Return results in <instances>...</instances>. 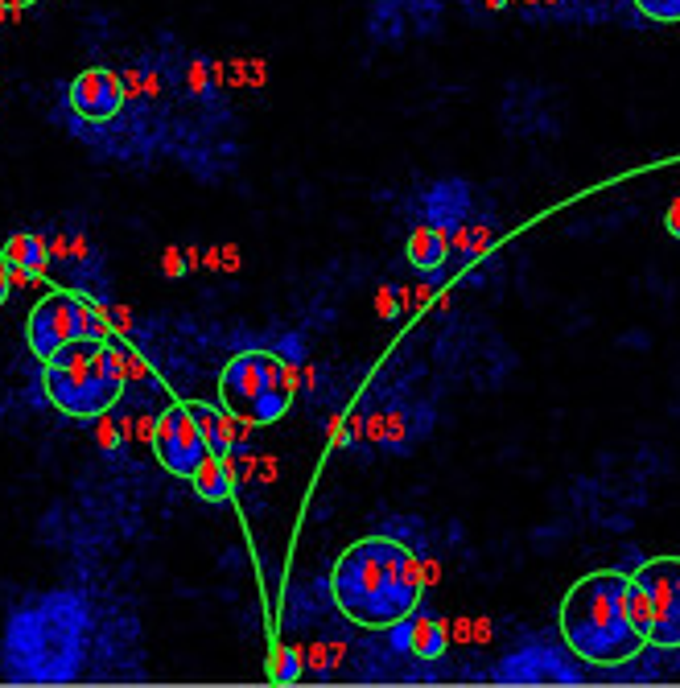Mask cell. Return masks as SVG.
Wrapping results in <instances>:
<instances>
[{"mask_svg": "<svg viewBox=\"0 0 680 688\" xmlns=\"http://www.w3.org/2000/svg\"><path fill=\"white\" fill-rule=\"evenodd\" d=\"M631 623L648 647H680V557H656L627 577Z\"/></svg>", "mask_w": 680, "mask_h": 688, "instance_id": "obj_5", "label": "cell"}, {"mask_svg": "<svg viewBox=\"0 0 680 688\" xmlns=\"http://www.w3.org/2000/svg\"><path fill=\"white\" fill-rule=\"evenodd\" d=\"M664 227H668V235H672V239H680V198H672L668 215H664Z\"/></svg>", "mask_w": 680, "mask_h": 688, "instance_id": "obj_17", "label": "cell"}, {"mask_svg": "<svg viewBox=\"0 0 680 688\" xmlns=\"http://www.w3.org/2000/svg\"><path fill=\"white\" fill-rule=\"evenodd\" d=\"M79 338H104V322H99V314L83 297L58 289V293H46L38 305L29 309L25 342L42 363L54 351H62L66 342H79Z\"/></svg>", "mask_w": 680, "mask_h": 688, "instance_id": "obj_6", "label": "cell"}, {"mask_svg": "<svg viewBox=\"0 0 680 688\" xmlns=\"http://www.w3.org/2000/svg\"><path fill=\"white\" fill-rule=\"evenodd\" d=\"M425 577L417 557L404 544L388 536L355 540L343 557L334 561L330 594L355 627L388 631L392 623L408 618L421 602Z\"/></svg>", "mask_w": 680, "mask_h": 688, "instance_id": "obj_1", "label": "cell"}, {"mask_svg": "<svg viewBox=\"0 0 680 688\" xmlns=\"http://www.w3.org/2000/svg\"><path fill=\"white\" fill-rule=\"evenodd\" d=\"M124 95H128L124 79H120L116 71H104V66H91V71H83V75L71 83V91H66L71 108H75L83 120H91V124L116 120L120 108H124Z\"/></svg>", "mask_w": 680, "mask_h": 688, "instance_id": "obj_8", "label": "cell"}, {"mask_svg": "<svg viewBox=\"0 0 680 688\" xmlns=\"http://www.w3.org/2000/svg\"><path fill=\"white\" fill-rule=\"evenodd\" d=\"M153 454L169 474H178V478H190L198 470V462L211 454V445H207V437H202V425H198L190 404H169L157 417Z\"/></svg>", "mask_w": 680, "mask_h": 688, "instance_id": "obj_7", "label": "cell"}, {"mask_svg": "<svg viewBox=\"0 0 680 688\" xmlns=\"http://www.w3.org/2000/svg\"><path fill=\"white\" fill-rule=\"evenodd\" d=\"M186 264H182V256H178V248H169L165 252V277H178V272H182Z\"/></svg>", "mask_w": 680, "mask_h": 688, "instance_id": "obj_18", "label": "cell"}, {"mask_svg": "<svg viewBox=\"0 0 680 688\" xmlns=\"http://www.w3.org/2000/svg\"><path fill=\"white\" fill-rule=\"evenodd\" d=\"M42 388L62 417L95 421V417H104V412H112V404L124 392L120 359L104 338L66 342L62 351H54L46 359Z\"/></svg>", "mask_w": 680, "mask_h": 688, "instance_id": "obj_3", "label": "cell"}, {"mask_svg": "<svg viewBox=\"0 0 680 688\" xmlns=\"http://www.w3.org/2000/svg\"><path fill=\"white\" fill-rule=\"evenodd\" d=\"M487 5H491V9H499V5H503V0H487Z\"/></svg>", "mask_w": 680, "mask_h": 688, "instance_id": "obj_21", "label": "cell"}, {"mask_svg": "<svg viewBox=\"0 0 680 688\" xmlns=\"http://www.w3.org/2000/svg\"><path fill=\"white\" fill-rule=\"evenodd\" d=\"M450 248H454V235L450 227L441 223H421L413 235H408V264H413L417 272H425V277H437L441 268H446L450 260Z\"/></svg>", "mask_w": 680, "mask_h": 688, "instance_id": "obj_10", "label": "cell"}, {"mask_svg": "<svg viewBox=\"0 0 680 688\" xmlns=\"http://www.w3.org/2000/svg\"><path fill=\"white\" fill-rule=\"evenodd\" d=\"M25 5H33V0H0V13H5V9L17 13V9H25Z\"/></svg>", "mask_w": 680, "mask_h": 688, "instance_id": "obj_20", "label": "cell"}, {"mask_svg": "<svg viewBox=\"0 0 680 688\" xmlns=\"http://www.w3.org/2000/svg\"><path fill=\"white\" fill-rule=\"evenodd\" d=\"M194 491L207 499V503H227L231 499V466H227V454H207L198 462V470L190 474Z\"/></svg>", "mask_w": 680, "mask_h": 688, "instance_id": "obj_11", "label": "cell"}, {"mask_svg": "<svg viewBox=\"0 0 680 688\" xmlns=\"http://www.w3.org/2000/svg\"><path fill=\"white\" fill-rule=\"evenodd\" d=\"M5 260H9V268H21V272H29V277L38 281L42 272H46V264H50L46 239L42 235H29V231H17L9 244H5Z\"/></svg>", "mask_w": 680, "mask_h": 688, "instance_id": "obj_12", "label": "cell"}, {"mask_svg": "<svg viewBox=\"0 0 680 688\" xmlns=\"http://www.w3.org/2000/svg\"><path fill=\"white\" fill-rule=\"evenodd\" d=\"M631 5L656 25H676L680 21V0H631Z\"/></svg>", "mask_w": 680, "mask_h": 688, "instance_id": "obj_16", "label": "cell"}, {"mask_svg": "<svg viewBox=\"0 0 680 688\" xmlns=\"http://www.w3.org/2000/svg\"><path fill=\"white\" fill-rule=\"evenodd\" d=\"M190 408H194V417L202 425V437H207L211 454H231L235 450V417L231 412H219L211 404H190Z\"/></svg>", "mask_w": 680, "mask_h": 688, "instance_id": "obj_13", "label": "cell"}, {"mask_svg": "<svg viewBox=\"0 0 680 688\" xmlns=\"http://www.w3.org/2000/svg\"><path fill=\"white\" fill-rule=\"evenodd\" d=\"M561 635L573 656L590 664H627L643 647V635L631 623L627 573H590L561 602Z\"/></svg>", "mask_w": 680, "mask_h": 688, "instance_id": "obj_2", "label": "cell"}, {"mask_svg": "<svg viewBox=\"0 0 680 688\" xmlns=\"http://www.w3.org/2000/svg\"><path fill=\"white\" fill-rule=\"evenodd\" d=\"M466 202H470V194H466L462 182H441L429 194V219L441 223V227H454V223L466 219Z\"/></svg>", "mask_w": 680, "mask_h": 688, "instance_id": "obj_14", "label": "cell"}, {"mask_svg": "<svg viewBox=\"0 0 680 688\" xmlns=\"http://www.w3.org/2000/svg\"><path fill=\"white\" fill-rule=\"evenodd\" d=\"M268 676L277 684H297L301 680V651L297 647H277L268 656Z\"/></svg>", "mask_w": 680, "mask_h": 688, "instance_id": "obj_15", "label": "cell"}, {"mask_svg": "<svg viewBox=\"0 0 680 688\" xmlns=\"http://www.w3.org/2000/svg\"><path fill=\"white\" fill-rule=\"evenodd\" d=\"M293 396H297V371L268 351H244L219 371V400L244 425L281 421Z\"/></svg>", "mask_w": 680, "mask_h": 688, "instance_id": "obj_4", "label": "cell"}, {"mask_svg": "<svg viewBox=\"0 0 680 688\" xmlns=\"http://www.w3.org/2000/svg\"><path fill=\"white\" fill-rule=\"evenodd\" d=\"M388 631H392L396 647L413 651L417 660H441V651H446V623H441V618H429V614L400 618V623H392Z\"/></svg>", "mask_w": 680, "mask_h": 688, "instance_id": "obj_9", "label": "cell"}, {"mask_svg": "<svg viewBox=\"0 0 680 688\" xmlns=\"http://www.w3.org/2000/svg\"><path fill=\"white\" fill-rule=\"evenodd\" d=\"M9 301V272H5V264H0V305Z\"/></svg>", "mask_w": 680, "mask_h": 688, "instance_id": "obj_19", "label": "cell"}]
</instances>
